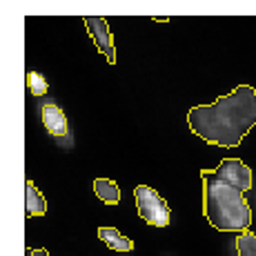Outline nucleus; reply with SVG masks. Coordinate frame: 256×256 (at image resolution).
<instances>
[{
	"label": "nucleus",
	"instance_id": "nucleus-1",
	"mask_svg": "<svg viewBox=\"0 0 256 256\" xmlns=\"http://www.w3.org/2000/svg\"><path fill=\"white\" fill-rule=\"evenodd\" d=\"M203 214L218 232H248L252 210L245 192L252 190V170L240 158H223L216 170H203Z\"/></svg>",
	"mask_w": 256,
	"mask_h": 256
},
{
	"label": "nucleus",
	"instance_id": "nucleus-2",
	"mask_svg": "<svg viewBox=\"0 0 256 256\" xmlns=\"http://www.w3.org/2000/svg\"><path fill=\"white\" fill-rule=\"evenodd\" d=\"M190 130L216 147H238L256 127V90L238 85L232 94L216 98L212 105H196L187 114Z\"/></svg>",
	"mask_w": 256,
	"mask_h": 256
},
{
	"label": "nucleus",
	"instance_id": "nucleus-3",
	"mask_svg": "<svg viewBox=\"0 0 256 256\" xmlns=\"http://www.w3.org/2000/svg\"><path fill=\"white\" fill-rule=\"evenodd\" d=\"M134 198H136V208H138V216L145 223L154 225V228H165L170 225V205L163 196L156 190L147 185H138L134 190Z\"/></svg>",
	"mask_w": 256,
	"mask_h": 256
},
{
	"label": "nucleus",
	"instance_id": "nucleus-4",
	"mask_svg": "<svg viewBox=\"0 0 256 256\" xmlns=\"http://www.w3.org/2000/svg\"><path fill=\"white\" fill-rule=\"evenodd\" d=\"M85 27H87V32H90L94 45L98 47V52L107 58L110 65H116V47H114V36H112L110 22L102 16H87Z\"/></svg>",
	"mask_w": 256,
	"mask_h": 256
},
{
	"label": "nucleus",
	"instance_id": "nucleus-5",
	"mask_svg": "<svg viewBox=\"0 0 256 256\" xmlns=\"http://www.w3.org/2000/svg\"><path fill=\"white\" fill-rule=\"evenodd\" d=\"M40 116L45 122V130L54 138H65L70 134V125H67V116L56 102H45L40 107Z\"/></svg>",
	"mask_w": 256,
	"mask_h": 256
},
{
	"label": "nucleus",
	"instance_id": "nucleus-6",
	"mask_svg": "<svg viewBox=\"0 0 256 256\" xmlns=\"http://www.w3.org/2000/svg\"><path fill=\"white\" fill-rule=\"evenodd\" d=\"M98 236H100V240H105L107 248L116 250V252H132L134 250V240L122 236L116 228H98Z\"/></svg>",
	"mask_w": 256,
	"mask_h": 256
},
{
	"label": "nucleus",
	"instance_id": "nucleus-7",
	"mask_svg": "<svg viewBox=\"0 0 256 256\" xmlns=\"http://www.w3.org/2000/svg\"><path fill=\"white\" fill-rule=\"evenodd\" d=\"M27 216H42L47 212V200L45 196L38 192V187L34 185V180H27V205H24Z\"/></svg>",
	"mask_w": 256,
	"mask_h": 256
},
{
	"label": "nucleus",
	"instance_id": "nucleus-8",
	"mask_svg": "<svg viewBox=\"0 0 256 256\" xmlns=\"http://www.w3.org/2000/svg\"><path fill=\"white\" fill-rule=\"evenodd\" d=\"M94 192L96 196L107 205H116L120 200V187L110 178H96L94 180Z\"/></svg>",
	"mask_w": 256,
	"mask_h": 256
},
{
	"label": "nucleus",
	"instance_id": "nucleus-9",
	"mask_svg": "<svg viewBox=\"0 0 256 256\" xmlns=\"http://www.w3.org/2000/svg\"><path fill=\"white\" fill-rule=\"evenodd\" d=\"M236 252L238 256H256V234L254 232H240L236 238Z\"/></svg>",
	"mask_w": 256,
	"mask_h": 256
},
{
	"label": "nucleus",
	"instance_id": "nucleus-10",
	"mask_svg": "<svg viewBox=\"0 0 256 256\" xmlns=\"http://www.w3.org/2000/svg\"><path fill=\"white\" fill-rule=\"evenodd\" d=\"M27 82H29V90H32L34 96H45L49 90V82L45 80V76H40L38 72H29L27 74Z\"/></svg>",
	"mask_w": 256,
	"mask_h": 256
},
{
	"label": "nucleus",
	"instance_id": "nucleus-11",
	"mask_svg": "<svg viewBox=\"0 0 256 256\" xmlns=\"http://www.w3.org/2000/svg\"><path fill=\"white\" fill-rule=\"evenodd\" d=\"M27 256H52L47 250H27Z\"/></svg>",
	"mask_w": 256,
	"mask_h": 256
}]
</instances>
